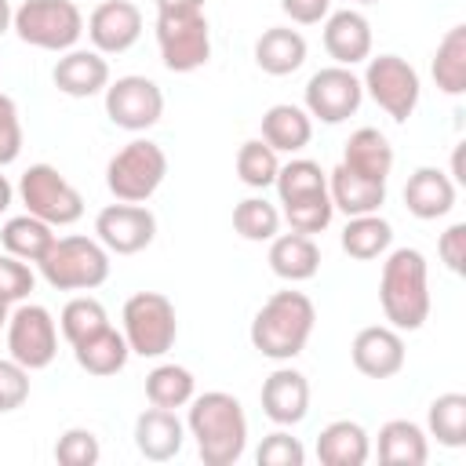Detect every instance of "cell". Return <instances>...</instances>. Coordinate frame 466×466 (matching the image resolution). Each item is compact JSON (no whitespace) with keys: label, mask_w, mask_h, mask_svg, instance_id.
Instances as JSON below:
<instances>
[{"label":"cell","mask_w":466,"mask_h":466,"mask_svg":"<svg viewBox=\"0 0 466 466\" xmlns=\"http://www.w3.org/2000/svg\"><path fill=\"white\" fill-rule=\"evenodd\" d=\"M186 433L197 441L204 466H233L248 448V415L233 393L208 390L189 400Z\"/></svg>","instance_id":"obj_1"},{"label":"cell","mask_w":466,"mask_h":466,"mask_svg":"<svg viewBox=\"0 0 466 466\" xmlns=\"http://www.w3.org/2000/svg\"><path fill=\"white\" fill-rule=\"evenodd\" d=\"M379 306L390 328L397 331H419L430 317V280H426V258L415 248H393L382 262L379 277Z\"/></svg>","instance_id":"obj_2"},{"label":"cell","mask_w":466,"mask_h":466,"mask_svg":"<svg viewBox=\"0 0 466 466\" xmlns=\"http://www.w3.org/2000/svg\"><path fill=\"white\" fill-rule=\"evenodd\" d=\"M317 324V309L302 291H273L251 320V346L269 360H295Z\"/></svg>","instance_id":"obj_3"},{"label":"cell","mask_w":466,"mask_h":466,"mask_svg":"<svg viewBox=\"0 0 466 466\" xmlns=\"http://www.w3.org/2000/svg\"><path fill=\"white\" fill-rule=\"evenodd\" d=\"M36 266L55 291H91L109 280V251L98 244V237H55Z\"/></svg>","instance_id":"obj_4"},{"label":"cell","mask_w":466,"mask_h":466,"mask_svg":"<svg viewBox=\"0 0 466 466\" xmlns=\"http://www.w3.org/2000/svg\"><path fill=\"white\" fill-rule=\"evenodd\" d=\"M167 175V153L149 138H131L106 164V186L124 204H146Z\"/></svg>","instance_id":"obj_5"},{"label":"cell","mask_w":466,"mask_h":466,"mask_svg":"<svg viewBox=\"0 0 466 466\" xmlns=\"http://www.w3.org/2000/svg\"><path fill=\"white\" fill-rule=\"evenodd\" d=\"M11 29L22 44L40 51H69L84 36V15L73 0H22Z\"/></svg>","instance_id":"obj_6"},{"label":"cell","mask_w":466,"mask_h":466,"mask_svg":"<svg viewBox=\"0 0 466 466\" xmlns=\"http://www.w3.org/2000/svg\"><path fill=\"white\" fill-rule=\"evenodd\" d=\"M157 47L171 73H193L211 58V29L204 7L157 11Z\"/></svg>","instance_id":"obj_7"},{"label":"cell","mask_w":466,"mask_h":466,"mask_svg":"<svg viewBox=\"0 0 466 466\" xmlns=\"http://www.w3.org/2000/svg\"><path fill=\"white\" fill-rule=\"evenodd\" d=\"M124 339L138 357H164L178 339V317L167 295L160 291H135L124 302Z\"/></svg>","instance_id":"obj_8"},{"label":"cell","mask_w":466,"mask_h":466,"mask_svg":"<svg viewBox=\"0 0 466 466\" xmlns=\"http://www.w3.org/2000/svg\"><path fill=\"white\" fill-rule=\"evenodd\" d=\"M18 200L47 226H73L84 215L80 189L55 164H29L18 178Z\"/></svg>","instance_id":"obj_9"},{"label":"cell","mask_w":466,"mask_h":466,"mask_svg":"<svg viewBox=\"0 0 466 466\" xmlns=\"http://www.w3.org/2000/svg\"><path fill=\"white\" fill-rule=\"evenodd\" d=\"M360 84L371 95V102L386 116H393L397 124H404L415 113L419 95H422V84H419L415 66L404 62L400 55H375V58H368Z\"/></svg>","instance_id":"obj_10"},{"label":"cell","mask_w":466,"mask_h":466,"mask_svg":"<svg viewBox=\"0 0 466 466\" xmlns=\"http://www.w3.org/2000/svg\"><path fill=\"white\" fill-rule=\"evenodd\" d=\"M7 357H15L22 368L40 371L58 357V324L47 306L40 302H18L7 317Z\"/></svg>","instance_id":"obj_11"},{"label":"cell","mask_w":466,"mask_h":466,"mask_svg":"<svg viewBox=\"0 0 466 466\" xmlns=\"http://www.w3.org/2000/svg\"><path fill=\"white\" fill-rule=\"evenodd\" d=\"M364 102V84L350 66H324L306 80V113L320 124L350 120Z\"/></svg>","instance_id":"obj_12"},{"label":"cell","mask_w":466,"mask_h":466,"mask_svg":"<svg viewBox=\"0 0 466 466\" xmlns=\"http://www.w3.org/2000/svg\"><path fill=\"white\" fill-rule=\"evenodd\" d=\"M106 116L124 131H149L164 116V91L149 76H116L106 84Z\"/></svg>","instance_id":"obj_13"},{"label":"cell","mask_w":466,"mask_h":466,"mask_svg":"<svg viewBox=\"0 0 466 466\" xmlns=\"http://www.w3.org/2000/svg\"><path fill=\"white\" fill-rule=\"evenodd\" d=\"M95 237L109 255H138L157 237V215L146 204H109L95 218Z\"/></svg>","instance_id":"obj_14"},{"label":"cell","mask_w":466,"mask_h":466,"mask_svg":"<svg viewBox=\"0 0 466 466\" xmlns=\"http://www.w3.org/2000/svg\"><path fill=\"white\" fill-rule=\"evenodd\" d=\"M142 36V11L131 0H102L87 18V40L98 55H124Z\"/></svg>","instance_id":"obj_15"},{"label":"cell","mask_w":466,"mask_h":466,"mask_svg":"<svg viewBox=\"0 0 466 466\" xmlns=\"http://www.w3.org/2000/svg\"><path fill=\"white\" fill-rule=\"evenodd\" d=\"M350 357H353V368L368 379H393L400 368H404V339L397 328L390 324H368L353 335V346H350Z\"/></svg>","instance_id":"obj_16"},{"label":"cell","mask_w":466,"mask_h":466,"mask_svg":"<svg viewBox=\"0 0 466 466\" xmlns=\"http://www.w3.org/2000/svg\"><path fill=\"white\" fill-rule=\"evenodd\" d=\"M262 415L277 426H299L309 411V382L299 368H277L262 382Z\"/></svg>","instance_id":"obj_17"},{"label":"cell","mask_w":466,"mask_h":466,"mask_svg":"<svg viewBox=\"0 0 466 466\" xmlns=\"http://www.w3.org/2000/svg\"><path fill=\"white\" fill-rule=\"evenodd\" d=\"M51 80H55V87H58L62 95H69V98H91V95L106 91V84H109V62H106V55H98L95 47H91V51L69 47V51H62V58L55 62Z\"/></svg>","instance_id":"obj_18"},{"label":"cell","mask_w":466,"mask_h":466,"mask_svg":"<svg viewBox=\"0 0 466 466\" xmlns=\"http://www.w3.org/2000/svg\"><path fill=\"white\" fill-rule=\"evenodd\" d=\"M186 444V422L171 408H146L135 419V448L149 462H167Z\"/></svg>","instance_id":"obj_19"},{"label":"cell","mask_w":466,"mask_h":466,"mask_svg":"<svg viewBox=\"0 0 466 466\" xmlns=\"http://www.w3.org/2000/svg\"><path fill=\"white\" fill-rule=\"evenodd\" d=\"M324 51L335 66H357L371 58V22L360 11H335L324 22Z\"/></svg>","instance_id":"obj_20"},{"label":"cell","mask_w":466,"mask_h":466,"mask_svg":"<svg viewBox=\"0 0 466 466\" xmlns=\"http://www.w3.org/2000/svg\"><path fill=\"white\" fill-rule=\"evenodd\" d=\"M404 208L422 222L444 218L455 208V182L441 167H415L404 182Z\"/></svg>","instance_id":"obj_21"},{"label":"cell","mask_w":466,"mask_h":466,"mask_svg":"<svg viewBox=\"0 0 466 466\" xmlns=\"http://www.w3.org/2000/svg\"><path fill=\"white\" fill-rule=\"evenodd\" d=\"M328 197H331L335 211H342L346 218L371 215L386 204V182L364 178V175L350 171L346 164H339L335 171H328Z\"/></svg>","instance_id":"obj_22"},{"label":"cell","mask_w":466,"mask_h":466,"mask_svg":"<svg viewBox=\"0 0 466 466\" xmlns=\"http://www.w3.org/2000/svg\"><path fill=\"white\" fill-rule=\"evenodd\" d=\"M269 269L288 280V284H302L309 277H317L320 269V248L313 237L306 233H277L269 240Z\"/></svg>","instance_id":"obj_23"},{"label":"cell","mask_w":466,"mask_h":466,"mask_svg":"<svg viewBox=\"0 0 466 466\" xmlns=\"http://www.w3.org/2000/svg\"><path fill=\"white\" fill-rule=\"evenodd\" d=\"M371 455L368 430L353 419H335L317 437V459L324 466H364Z\"/></svg>","instance_id":"obj_24"},{"label":"cell","mask_w":466,"mask_h":466,"mask_svg":"<svg viewBox=\"0 0 466 466\" xmlns=\"http://www.w3.org/2000/svg\"><path fill=\"white\" fill-rule=\"evenodd\" d=\"M313 138V116L302 106L277 102L262 113V142L273 146L277 153H299Z\"/></svg>","instance_id":"obj_25"},{"label":"cell","mask_w":466,"mask_h":466,"mask_svg":"<svg viewBox=\"0 0 466 466\" xmlns=\"http://www.w3.org/2000/svg\"><path fill=\"white\" fill-rule=\"evenodd\" d=\"M306 62V36L291 25H273L255 40V66L269 76H288Z\"/></svg>","instance_id":"obj_26"},{"label":"cell","mask_w":466,"mask_h":466,"mask_svg":"<svg viewBox=\"0 0 466 466\" xmlns=\"http://www.w3.org/2000/svg\"><path fill=\"white\" fill-rule=\"evenodd\" d=\"M342 164L364 178L386 182L393 171V146L379 127H357L342 149Z\"/></svg>","instance_id":"obj_27"},{"label":"cell","mask_w":466,"mask_h":466,"mask_svg":"<svg viewBox=\"0 0 466 466\" xmlns=\"http://www.w3.org/2000/svg\"><path fill=\"white\" fill-rule=\"evenodd\" d=\"M73 357H76V364H80L87 375L106 379V375L124 371V364H127V357H131V346H127L124 331H116L113 324H106L102 331H95V335H87L84 342H76V346H73Z\"/></svg>","instance_id":"obj_28"},{"label":"cell","mask_w":466,"mask_h":466,"mask_svg":"<svg viewBox=\"0 0 466 466\" xmlns=\"http://www.w3.org/2000/svg\"><path fill=\"white\" fill-rule=\"evenodd\" d=\"M430 441L426 430L411 419H390L379 430V462L386 466H426Z\"/></svg>","instance_id":"obj_29"},{"label":"cell","mask_w":466,"mask_h":466,"mask_svg":"<svg viewBox=\"0 0 466 466\" xmlns=\"http://www.w3.org/2000/svg\"><path fill=\"white\" fill-rule=\"evenodd\" d=\"M0 244H4L7 255L22 258V262H40L47 255V248L55 244V226H47L44 218L25 211V215H15V218L4 222Z\"/></svg>","instance_id":"obj_30"},{"label":"cell","mask_w":466,"mask_h":466,"mask_svg":"<svg viewBox=\"0 0 466 466\" xmlns=\"http://www.w3.org/2000/svg\"><path fill=\"white\" fill-rule=\"evenodd\" d=\"M390 244H393V226H390L379 211H371V215H353V218L346 222V229H342V251H346L350 258H357V262H371V258L386 255Z\"/></svg>","instance_id":"obj_31"},{"label":"cell","mask_w":466,"mask_h":466,"mask_svg":"<svg viewBox=\"0 0 466 466\" xmlns=\"http://www.w3.org/2000/svg\"><path fill=\"white\" fill-rule=\"evenodd\" d=\"M430 73L444 95H462L466 91V25H451L444 40L433 51Z\"/></svg>","instance_id":"obj_32"},{"label":"cell","mask_w":466,"mask_h":466,"mask_svg":"<svg viewBox=\"0 0 466 466\" xmlns=\"http://www.w3.org/2000/svg\"><path fill=\"white\" fill-rule=\"evenodd\" d=\"M146 397L157 408H171V411L175 408H186L197 397V379L182 364H157L146 375Z\"/></svg>","instance_id":"obj_33"},{"label":"cell","mask_w":466,"mask_h":466,"mask_svg":"<svg viewBox=\"0 0 466 466\" xmlns=\"http://www.w3.org/2000/svg\"><path fill=\"white\" fill-rule=\"evenodd\" d=\"M426 430L444 448L466 444V393H441L426 411Z\"/></svg>","instance_id":"obj_34"},{"label":"cell","mask_w":466,"mask_h":466,"mask_svg":"<svg viewBox=\"0 0 466 466\" xmlns=\"http://www.w3.org/2000/svg\"><path fill=\"white\" fill-rule=\"evenodd\" d=\"M273 186H277L280 204H288V200H299V197H309V193H324V189H328V171H324L317 160L295 157V160L280 164Z\"/></svg>","instance_id":"obj_35"},{"label":"cell","mask_w":466,"mask_h":466,"mask_svg":"<svg viewBox=\"0 0 466 466\" xmlns=\"http://www.w3.org/2000/svg\"><path fill=\"white\" fill-rule=\"evenodd\" d=\"M106 324H109V313H106V306H102L98 299H91V295L69 299V302L62 306V313H58V328H62V335H66L69 346L84 342L87 335L102 331Z\"/></svg>","instance_id":"obj_36"},{"label":"cell","mask_w":466,"mask_h":466,"mask_svg":"<svg viewBox=\"0 0 466 466\" xmlns=\"http://www.w3.org/2000/svg\"><path fill=\"white\" fill-rule=\"evenodd\" d=\"M277 171H280V160H277V149L266 146L262 138H248L240 149H237V175L244 186L251 189H266L277 182Z\"/></svg>","instance_id":"obj_37"},{"label":"cell","mask_w":466,"mask_h":466,"mask_svg":"<svg viewBox=\"0 0 466 466\" xmlns=\"http://www.w3.org/2000/svg\"><path fill=\"white\" fill-rule=\"evenodd\" d=\"M233 229L244 240H273L280 233V211L266 197H248L233 208Z\"/></svg>","instance_id":"obj_38"},{"label":"cell","mask_w":466,"mask_h":466,"mask_svg":"<svg viewBox=\"0 0 466 466\" xmlns=\"http://www.w3.org/2000/svg\"><path fill=\"white\" fill-rule=\"evenodd\" d=\"M331 215H335V204H331L328 189L284 204V218H288V226H291L295 233H306V237L324 233V229L331 226Z\"/></svg>","instance_id":"obj_39"},{"label":"cell","mask_w":466,"mask_h":466,"mask_svg":"<svg viewBox=\"0 0 466 466\" xmlns=\"http://www.w3.org/2000/svg\"><path fill=\"white\" fill-rule=\"evenodd\" d=\"M98 459H102V444L84 426H73L55 441V462L62 466H95Z\"/></svg>","instance_id":"obj_40"},{"label":"cell","mask_w":466,"mask_h":466,"mask_svg":"<svg viewBox=\"0 0 466 466\" xmlns=\"http://www.w3.org/2000/svg\"><path fill=\"white\" fill-rule=\"evenodd\" d=\"M255 462L258 466H302L306 462V448L288 430H273L269 437H262V444L255 451Z\"/></svg>","instance_id":"obj_41"},{"label":"cell","mask_w":466,"mask_h":466,"mask_svg":"<svg viewBox=\"0 0 466 466\" xmlns=\"http://www.w3.org/2000/svg\"><path fill=\"white\" fill-rule=\"evenodd\" d=\"M33 284H36V273L29 269V262L4 251L0 255V299L4 302H25Z\"/></svg>","instance_id":"obj_42"},{"label":"cell","mask_w":466,"mask_h":466,"mask_svg":"<svg viewBox=\"0 0 466 466\" xmlns=\"http://www.w3.org/2000/svg\"><path fill=\"white\" fill-rule=\"evenodd\" d=\"M29 400V368L15 357H0V411H15Z\"/></svg>","instance_id":"obj_43"},{"label":"cell","mask_w":466,"mask_h":466,"mask_svg":"<svg viewBox=\"0 0 466 466\" xmlns=\"http://www.w3.org/2000/svg\"><path fill=\"white\" fill-rule=\"evenodd\" d=\"M22 153V120L11 95L0 91V167L15 164Z\"/></svg>","instance_id":"obj_44"},{"label":"cell","mask_w":466,"mask_h":466,"mask_svg":"<svg viewBox=\"0 0 466 466\" xmlns=\"http://www.w3.org/2000/svg\"><path fill=\"white\" fill-rule=\"evenodd\" d=\"M437 255H441V262H444L451 273H462V269H466V222H451V226L441 233Z\"/></svg>","instance_id":"obj_45"},{"label":"cell","mask_w":466,"mask_h":466,"mask_svg":"<svg viewBox=\"0 0 466 466\" xmlns=\"http://www.w3.org/2000/svg\"><path fill=\"white\" fill-rule=\"evenodd\" d=\"M331 0H280V11L299 22V25H317L320 18H328Z\"/></svg>","instance_id":"obj_46"},{"label":"cell","mask_w":466,"mask_h":466,"mask_svg":"<svg viewBox=\"0 0 466 466\" xmlns=\"http://www.w3.org/2000/svg\"><path fill=\"white\" fill-rule=\"evenodd\" d=\"M189 7H204V0H157V11H189Z\"/></svg>","instance_id":"obj_47"},{"label":"cell","mask_w":466,"mask_h":466,"mask_svg":"<svg viewBox=\"0 0 466 466\" xmlns=\"http://www.w3.org/2000/svg\"><path fill=\"white\" fill-rule=\"evenodd\" d=\"M11 200H15V186L7 182V175H0V215L11 208Z\"/></svg>","instance_id":"obj_48"},{"label":"cell","mask_w":466,"mask_h":466,"mask_svg":"<svg viewBox=\"0 0 466 466\" xmlns=\"http://www.w3.org/2000/svg\"><path fill=\"white\" fill-rule=\"evenodd\" d=\"M11 22H15V7H11V0H0V36L11 29Z\"/></svg>","instance_id":"obj_49"},{"label":"cell","mask_w":466,"mask_h":466,"mask_svg":"<svg viewBox=\"0 0 466 466\" xmlns=\"http://www.w3.org/2000/svg\"><path fill=\"white\" fill-rule=\"evenodd\" d=\"M7 317H11V302L0 299V328H7Z\"/></svg>","instance_id":"obj_50"},{"label":"cell","mask_w":466,"mask_h":466,"mask_svg":"<svg viewBox=\"0 0 466 466\" xmlns=\"http://www.w3.org/2000/svg\"><path fill=\"white\" fill-rule=\"evenodd\" d=\"M357 4H375V0H357Z\"/></svg>","instance_id":"obj_51"}]
</instances>
